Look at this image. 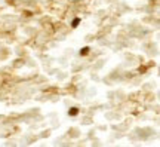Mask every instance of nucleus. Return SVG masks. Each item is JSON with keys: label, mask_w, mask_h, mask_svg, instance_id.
Listing matches in <instances>:
<instances>
[{"label": "nucleus", "mask_w": 160, "mask_h": 147, "mask_svg": "<svg viewBox=\"0 0 160 147\" xmlns=\"http://www.w3.org/2000/svg\"><path fill=\"white\" fill-rule=\"evenodd\" d=\"M71 114H73V116L77 114V108H71Z\"/></svg>", "instance_id": "obj_1"}]
</instances>
